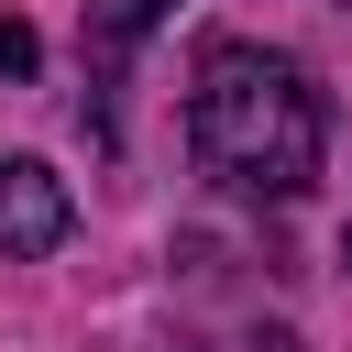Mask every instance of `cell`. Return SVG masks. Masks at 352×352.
I'll return each instance as SVG.
<instances>
[{"instance_id":"6da1fadb","label":"cell","mask_w":352,"mask_h":352,"mask_svg":"<svg viewBox=\"0 0 352 352\" xmlns=\"http://www.w3.org/2000/svg\"><path fill=\"white\" fill-rule=\"evenodd\" d=\"M187 154L231 198H308L319 154H330V110H319V88H308L297 55H275V44H209L198 88H187Z\"/></svg>"},{"instance_id":"277c9868","label":"cell","mask_w":352,"mask_h":352,"mask_svg":"<svg viewBox=\"0 0 352 352\" xmlns=\"http://www.w3.org/2000/svg\"><path fill=\"white\" fill-rule=\"evenodd\" d=\"M44 66V44H33V22L22 11H0V77H33Z\"/></svg>"},{"instance_id":"8992f818","label":"cell","mask_w":352,"mask_h":352,"mask_svg":"<svg viewBox=\"0 0 352 352\" xmlns=\"http://www.w3.org/2000/svg\"><path fill=\"white\" fill-rule=\"evenodd\" d=\"M341 264H352V220H341Z\"/></svg>"},{"instance_id":"7a4b0ae2","label":"cell","mask_w":352,"mask_h":352,"mask_svg":"<svg viewBox=\"0 0 352 352\" xmlns=\"http://www.w3.org/2000/svg\"><path fill=\"white\" fill-rule=\"evenodd\" d=\"M66 231H77L66 176H44L33 154H0V253H11V264H33V253H55Z\"/></svg>"},{"instance_id":"3957f363","label":"cell","mask_w":352,"mask_h":352,"mask_svg":"<svg viewBox=\"0 0 352 352\" xmlns=\"http://www.w3.org/2000/svg\"><path fill=\"white\" fill-rule=\"evenodd\" d=\"M154 11H165V0H99V55H121V44H132Z\"/></svg>"},{"instance_id":"5b68a950","label":"cell","mask_w":352,"mask_h":352,"mask_svg":"<svg viewBox=\"0 0 352 352\" xmlns=\"http://www.w3.org/2000/svg\"><path fill=\"white\" fill-rule=\"evenodd\" d=\"M231 352H308V341H297V330H242Z\"/></svg>"}]
</instances>
